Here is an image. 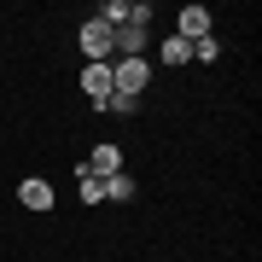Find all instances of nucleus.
Returning a JSON list of instances; mask_svg holds the SVG:
<instances>
[{"mask_svg":"<svg viewBox=\"0 0 262 262\" xmlns=\"http://www.w3.org/2000/svg\"><path fill=\"white\" fill-rule=\"evenodd\" d=\"M146 82H151V64H146V58H117V64H111V94L140 99Z\"/></svg>","mask_w":262,"mask_h":262,"instance_id":"nucleus-1","label":"nucleus"},{"mask_svg":"<svg viewBox=\"0 0 262 262\" xmlns=\"http://www.w3.org/2000/svg\"><path fill=\"white\" fill-rule=\"evenodd\" d=\"M82 53H88V64H111V24H99V18H88L82 24Z\"/></svg>","mask_w":262,"mask_h":262,"instance_id":"nucleus-2","label":"nucleus"},{"mask_svg":"<svg viewBox=\"0 0 262 262\" xmlns=\"http://www.w3.org/2000/svg\"><path fill=\"white\" fill-rule=\"evenodd\" d=\"M88 175H99V181H111V175H122V151L111 146V140H105V146H94V151H88Z\"/></svg>","mask_w":262,"mask_h":262,"instance_id":"nucleus-3","label":"nucleus"},{"mask_svg":"<svg viewBox=\"0 0 262 262\" xmlns=\"http://www.w3.org/2000/svg\"><path fill=\"white\" fill-rule=\"evenodd\" d=\"M175 35H181V41H204V35H210V12H204V6H181Z\"/></svg>","mask_w":262,"mask_h":262,"instance_id":"nucleus-4","label":"nucleus"},{"mask_svg":"<svg viewBox=\"0 0 262 262\" xmlns=\"http://www.w3.org/2000/svg\"><path fill=\"white\" fill-rule=\"evenodd\" d=\"M82 94L94 99V105L111 94V64H82Z\"/></svg>","mask_w":262,"mask_h":262,"instance_id":"nucleus-5","label":"nucleus"},{"mask_svg":"<svg viewBox=\"0 0 262 262\" xmlns=\"http://www.w3.org/2000/svg\"><path fill=\"white\" fill-rule=\"evenodd\" d=\"M18 204H24V210H35V215H41V210H53V187H47L41 175H35V181H24V187H18Z\"/></svg>","mask_w":262,"mask_h":262,"instance_id":"nucleus-6","label":"nucleus"},{"mask_svg":"<svg viewBox=\"0 0 262 262\" xmlns=\"http://www.w3.org/2000/svg\"><path fill=\"white\" fill-rule=\"evenodd\" d=\"M111 47H117L122 58H140V47H146V29H140V24H122V29H111Z\"/></svg>","mask_w":262,"mask_h":262,"instance_id":"nucleus-7","label":"nucleus"},{"mask_svg":"<svg viewBox=\"0 0 262 262\" xmlns=\"http://www.w3.org/2000/svg\"><path fill=\"white\" fill-rule=\"evenodd\" d=\"M76 187H82V204H105V181H99V175L76 169Z\"/></svg>","mask_w":262,"mask_h":262,"instance_id":"nucleus-8","label":"nucleus"},{"mask_svg":"<svg viewBox=\"0 0 262 262\" xmlns=\"http://www.w3.org/2000/svg\"><path fill=\"white\" fill-rule=\"evenodd\" d=\"M94 111H111V117H134V111H140V99H128V94H105V99L94 105Z\"/></svg>","mask_w":262,"mask_h":262,"instance_id":"nucleus-9","label":"nucleus"},{"mask_svg":"<svg viewBox=\"0 0 262 262\" xmlns=\"http://www.w3.org/2000/svg\"><path fill=\"white\" fill-rule=\"evenodd\" d=\"M163 64H192V41L169 35V41H163Z\"/></svg>","mask_w":262,"mask_h":262,"instance_id":"nucleus-10","label":"nucleus"},{"mask_svg":"<svg viewBox=\"0 0 262 262\" xmlns=\"http://www.w3.org/2000/svg\"><path fill=\"white\" fill-rule=\"evenodd\" d=\"M105 198H117V204H128V198H134V181H128V175H111V181H105Z\"/></svg>","mask_w":262,"mask_h":262,"instance_id":"nucleus-11","label":"nucleus"},{"mask_svg":"<svg viewBox=\"0 0 262 262\" xmlns=\"http://www.w3.org/2000/svg\"><path fill=\"white\" fill-rule=\"evenodd\" d=\"M215 53H222V47H215V35H204V41H192V64H210Z\"/></svg>","mask_w":262,"mask_h":262,"instance_id":"nucleus-12","label":"nucleus"}]
</instances>
